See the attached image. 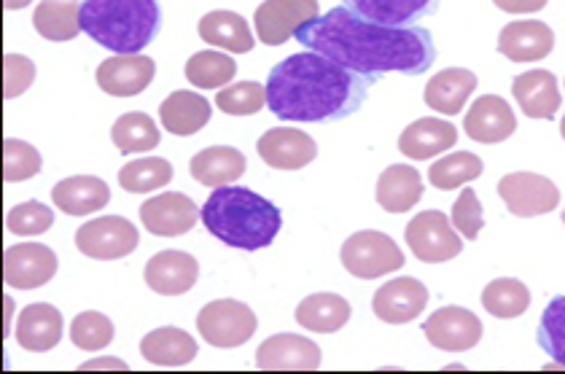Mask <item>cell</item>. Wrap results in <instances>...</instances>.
Listing matches in <instances>:
<instances>
[{
  "instance_id": "1",
  "label": "cell",
  "mask_w": 565,
  "mask_h": 374,
  "mask_svg": "<svg viewBox=\"0 0 565 374\" xmlns=\"http://www.w3.org/2000/svg\"><path fill=\"white\" fill-rule=\"evenodd\" d=\"M297 41L366 78L385 73L420 76L436 60L431 33L417 24H380L337 6L297 30Z\"/></svg>"
},
{
  "instance_id": "2",
  "label": "cell",
  "mask_w": 565,
  "mask_h": 374,
  "mask_svg": "<svg viewBox=\"0 0 565 374\" xmlns=\"http://www.w3.org/2000/svg\"><path fill=\"white\" fill-rule=\"evenodd\" d=\"M374 78L318 52H299L269 71L267 106L282 121H340L366 103Z\"/></svg>"
},
{
  "instance_id": "3",
  "label": "cell",
  "mask_w": 565,
  "mask_h": 374,
  "mask_svg": "<svg viewBox=\"0 0 565 374\" xmlns=\"http://www.w3.org/2000/svg\"><path fill=\"white\" fill-rule=\"evenodd\" d=\"M202 224L224 245L259 250L273 245L280 232V211L245 186H221L202 207Z\"/></svg>"
},
{
  "instance_id": "4",
  "label": "cell",
  "mask_w": 565,
  "mask_h": 374,
  "mask_svg": "<svg viewBox=\"0 0 565 374\" xmlns=\"http://www.w3.org/2000/svg\"><path fill=\"white\" fill-rule=\"evenodd\" d=\"M82 33L114 54H140L159 33L157 0H84Z\"/></svg>"
},
{
  "instance_id": "5",
  "label": "cell",
  "mask_w": 565,
  "mask_h": 374,
  "mask_svg": "<svg viewBox=\"0 0 565 374\" xmlns=\"http://www.w3.org/2000/svg\"><path fill=\"white\" fill-rule=\"evenodd\" d=\"M342 267L348 269L353 278L374 280L380 275H391L404 267V254L393 237L385 232L364 229L350 235L342 245Z\"/></svg>"
},
{
  "instance_id": "6",
  "label": "cell",
  "mask_w": 565,
  "mask_h": 374,
  "mask_svg": "<svg viewBox=\"0 0 565 374\" xmlns=\"http://www.w3.org/2000/svg\"><path fill=\"white\" fill-rule=\"evenodd\" d=\"M196 329H200L202 340L213 348H239L256 334L259 321H256L254 310L237 299H216L207 302L196 316Z\"/></svg>"
},
{
  "instance_id": "7",
  "label": "cell",
  "mask_w": 565,
  "mask_h": 374,
  "mask_svg": "<svg viewBox=\"0 0 565 374\" xmlns=\"http://www.w3.org/2000/svg\"><path fill=\"white\" fill-rule=\"evenodd\" d=\"M407 245L413 254L426 265H441L450 261L463 250V241L458 237L452 218H447L441 211H423L407 224Z\"/></svg>"
},
{
  "instance_id": "8",
  "label": "cell",
  "mask_w": 565,
  "mask_h": 374,
  "mask_svg": "<svg viewBox=\"0 0 565 374\" xmlns=\"http://www.w3.org/2000/svg\"><path fill=\"white\" fill-rule=\"evenodd\" d=\"M76 248L87 259L116 261L130 256L138 248V229L132 221L121 216L92 218L76 232Z\"/></svg>"
},
{
  "instance_id": "9",
  "label": "cell",
  "mask_w": 565,
  "mask_h": 374,
  "mask_svg": "<svg viewBox=\"0 0 565 374\" xmlns=\"http://www.w3.org/2000/svg\"><path fill=\"white\" fill-rule=\"evenodd\" d=\"M499 194L512 216L533 218L555 211L561 192L550 178L539 173H509L499 181Z\"/></svg>"
},
{
  "instance_id": "10",
  "label": "cell",
  "mask_w": 565,
  "mask_h": 374,
  "mask_svg": "<svg viewBox=\"0 0 565 374\" xmlns=\"http://www.w3.org/2000/svg\"><path fill=\"white\" fill-rule=\"evenodd\" d=\"M60 259L44 243H20L6 248L3 254V280L6 286L30 291L46 286L57 275Z\"/></svg>"
},
{
  "instance_id": "11",
  "label": "cell",
  "mask_w": 565,
  "mask_h": 374,
  "mask_svg": "<svg viewBox=\"0 0 565 374\" xmlns=\"http://www.w3.org/2000/svg\"><path fill=\"white\" fill-rule=\"evenodd\" d=\"M318 17V0H264L256 9V35L262 44H286L297 30Z\"/></svg>"
},
{
  "instance_id": "12",
  "label": "cell",
  "mask_w": 565,
  "mask_h": 374,
  "mask_svg": "<svg viewBox=\"0 0 565 374\" xmlns=\"http://www.w3.org/2000/svg\"><path fill=\"white\" fill-rule=\"evenodd\" d=\"M202 218V211L194 205L192 197L183 192L157 194L140 205V221L146 229L157 237H181L194 229L196 221Z\"/></svg>"
},
{
  "instance_id": "13",
  "label": "cell",
  "mask_w": 565,
  "mask_h": 374,
  "mask_svg": "<svg viewBox=\"0 0 565 374\" xmlns=\"http://www.w3.org/2000/svg\"><path fill=\"white\" fill-rule=\"evenodd\" d=\"M423 331H426L428 342L439 351L447 353H463L471 351V348L479 345L482 340V323L471 310L466 308H441L436 310L426 323H423Z\"/></svg>"
},
{
  "instance_id": "14",
  "label": "cell",
  "mask_w": 565,
  "mask_h": 374,
  "mask_svg": "<svg viewBox=\"0 0 565 374\" xmlns=\"http://www.w3.org/2000/svg\"><path fill=\"white\" fill-rule=\"evenodd\" d=\"M256 366L264 372H316L321 366V348L307 336L275 334L262 342Z\"/></svg>"
},
{
  "instance_id": "15",
  "label": "cell",
  "mask_w": 565,
  "mask_h": 374,
  "mask_svg": "<svg viewBox=\"0 0 565 374\" xmlns=\"http://www.w3.org/2000/svg\"><path fill=\"white\" fill-rule=\"evenodd\" d=\"M153 76H157V65L143 54H116V57L103 60L95 73L97 87L114 97L140 95L143 89H149Z\"/></svg>"
},
{
  "instance_id": "16",
  "label": "cell",
  "mask_w": 565,
  "mask_h": 374,
  "mask_svg": "<svg viewBox=\"0 0 565 374\" xmlns=\"http://www.w3.org/2000/svg\"><path fill=\"white\" fill-rule=\"evenodd\" d=\"M428 304V288L417 278H396L380 286L374 293L372 310L374 316L391 327H402V323L415 321Z\"/></svg>"
},
{
  "instance_id": "17",
  "label": "cell",
  "mask_w": 565,
  "mask_h": 374,
  "mask_svg": "<svg viewBox=\"0 0 565 374\" xmlns=\"http://www.w3.org/2000/svg\"><path fill=\"white\" fill-rule=\"evenodd\" d=\"M256 151L273 170H299L307 168L318 157V146L302 130L275 127L267 130L256 143Z\"/></svg>"
},
{
  "instance_id": "18",
  "label": "cell",
  "mask_w": 565,
  "mask_h": 374,
  "mask_svg": "<svg viewBox=\"0 0 565 374\" xmlns=\"http://www.w3.org/2000/svg\"><path fill=\"white\" fill-rule=\"evenodd\" d=\"M463 130L477 143H503L518 130V119L509 103L499 95H484L466 110Z\"/></svg>"
},
{
  "instance_id": "19",
  "label": "cell",
  "mask_w": 565,
  "mask_h": 374,
  "mask_svg": "<svg viewBox=\"0 0 565 374\" xmlns=\"http://www.w3.org/2000/svg\"><path fill=\"white\" fill-rule=\"evenodd\" d=\"M200 278V265L186 250H162L146 265V286L162 297H181L192 291Z\"/></svg>"
},
{
  "instance_id": "20",
  "label": "cell",
  "mask_w": 565,
  "mask_h": 374,
  "mask_svg": "<svg viewBox=\"0 0 565 374\" xmlns=\"http://www.w3.org/2000/svg\"><path fill=\"white\" fill-rule=\"evenodd\" d=\"M555 49V33L546 22H509L499 35V52L509 63H539Z\"/></svg>"
},
{
  "instance_id": "21",
  "label": "cell",
  "mask_w": 565,
  "mask_h": 374,
  "mask_svg": "<svg viewBox=\"0 0 565 374\" xmlns=\"http://www.w3.org/2000/svg\"><path fill=\"white\" fill-rule=\"evenodd\" d=\"M512 95L527 119H552L563 108L557 78L542 67L520 73L512 82Z\"/></svg>"
},
{
  "instance_id": "22",
  "label": "cell",
  "mask_w": 565,
  "mask_h": 374,
  "mask_svg": "<svg viewBox=\"0 0 565 374\" xmlns=\"http://www.w3.org/2000/svg\"><path fill=\"white\" fill-rule=\"evenodd\" d=\"M458 143V130L445 119H436V116H426V119H417L398 138V151L404 157L423 162V159H431L441 151L452 149Z\"/></svg>"
},
{
  "instance_id": "23",
  "label": "cell",
  "mask_w": 565,
  "mask_h": 374,
  "mask_svg": "<svg viewBox=\"0 0 565 374\" xmlns=\"http://www.w3.org/2000/svg\"><path fill=\"white\" fill-rule=\"evenodd\" d=\"M63 340V312L52 304H30L17 321V342L30 353H46Z\"/></svg>"
},
{
  "instance_id": "24",
  "label": "cell",
  "mask_w": 565,
  "mask_h": 374,
  "mask_svg": "<svg viewBox=\"0 0 565 374\" xmlns=\"http://www.w3.org/2000/svg\"><path fill=\"white\" fill-rule=\"evenodd\" d=\"M52 200L67 216H89L108 205L110 189L97 175H71L52 189Z\"/></svg>"
},
{
  "instance_id": "25",
  "label": "cell",
  "mask_w": 565,
  "mask_h": 374,
  "mask_svg": "<svg viewBox=\"0 0 565 374\" xmlns=\"http://www.w3.org/2000/svg\"><path fill=\"white\" fill-rule=\"evenodd\" d=\"M213 108L207 103V97H202L200 92H189V89H178L170 97H164L162 106H159V119H162V127L168 132L186 135L200 132L202 127L211 121Z\"/></svg>"
},
{
  "instance_id": "26",
  "label": "cell",
  "mask_w": 565,
  "mask_h": 374,
  "mask_svg": "<svg viewBox=\"0 0 565 374\" xmlns=\"http://www.w3.org/2000/svg\"><path fill=\"white\" fill-rule=\"evenodd\" d=\"M477 76L466 67H447L436 73L431 82L426 84V103L436 114L456 116L466 108V100L475 95Z\"/></svg>"
},
{
  "instance_id": "27",
  "label": "cell",
  "mask_w": 565,
  "mask_h": 374,
  "mask_svg": "<svg viewBox=\"0 0 565 374\" xmlns=\"http://www.w3.org/2000/svg\"><path fill=\"white\" fill-rule=\"evenodd\" d=\"M189 170L202 186H232L245 173V157L243 151L232 149V146H211V149H202L200 154L192 157Z\"/></svg>"
},
{
  "instance_id": "28",
  "label": "cell",
  "mask_w": 565,
  "mask_h": 374,
  "mask_svg": "<svg viewBox=\"0 0 565 374\" xmlns=\"http://www.w3.org/2000/svg\"><path fill=\"white\" fill-rule=\"evenodd\" d=\"M140 353L153 366H186L196 359V342L189 331L162 327L143 336Z\"/></svg>"
},
{
  "instance_id": "29",
  "label": "cell",
  "mask_w": 565,
  "mask_h": 374,
  "mask_svg": "<svg viewBox=\"0 0 565 374\" xmlns=\"http://www.w3.org/2000/svg\"><path fill=\"white\" fill-rule=\"evenodd\" d=\"M423 197V178L409 164H391L377 181V202L388 213H407Z\"/></svg>"
},
{
  "instance_id": "30",
  "label": "cell",
  "mask_w": 565,
  "mask_h": 374,
  "mask_svg": "<svg viewBox=\"0 0 565 374\" xmlns=\"http://www.w3.org/2000/svg\"><path fill=\"white\" fill-rule=\"evenodd\" d=\"M345 6L370 22L402 28V24H413L420 17L434 14L439 0H345Z\"/></svg>"
},
{
  "instance_id": "31",
  "label": "cell",
  "mask_w": 565,
  "mask_h": 374,
  "mask_svg": "<svg viewBox=\"0 0 565 374\" xmlns=\"http://www.w3.org/2000/svg\"><path fill=\"white\" fill-rule=\"evenodd\" d=\"M200 39L232 54H248L256 46L248 22L235 11H211V14L202 17Z\"/></svg>"
},
{
  "instance_id": "32",
  "label": "cell",
  "mask_w": 565,
  "mask_h": 374,
  "mask_svg": "<svg viewBox=\"0 0 565 374\" xmlns=\"http://www.w3.org/2000/svg\"><path fill=\"white\" fill-rule=\"evenodd\" d=\"M350 321V304L337 293H312L299 302L297 323L316 334H334Z\"/></svg>"
},
{
  "instance_id": "33",
  "label": "cell",
  "mask_w": 565,
  "mask_h": 374,
  "mask_svg": "<svg viewBox=\"0 0 565 374\" xmlns=\"http://www.w3.org/2000/svg\"><path fill=\"white\" fill-rule=\"evenodd\" d=\"M33 28L46 41H73L82 30V9L73 0H41L35 6Z\"/></svg>"
},
{
  "instance_id": "34",
  "label": "cell",
  "mask_w": 565,
  "mask_h": 374,
  "mask_svg": "<svg viewBox=\"0 0 565 374\" xmlns=\"http://www.w3.org/2000/svg\"><path fill=\"white\" fill-rule=\"evenodd\" d=\"M110 140L121 154H143V151H153L159 146V130L151 116L132 110V114L119 116L114 121Z\"/></svg>"
},
{
  "instance_id": "35",
  "label": "cell",
  "mask_w": 565,
  "mask_h": 374,
  "mask_svg": "<svg viewBox=\"0 0 565 374\" xmlns=\"http://www.w3.org/2000/svg\"><path fill=\"white\" fill-rule=\"evenodd\" d=\"M173 181V164L162 157H143L125 164L119 173V186L130 194L157 192Z\"/></svg>"
},
{
  "instance_id": "36",
  "label": "cell",
  "mask_w": 565,
  "mask_h": 374,
  "mask_svg": "<svg viewBox=\"0 0 565 374\" xmlns=\"http://www.w3.org/2000/svg\"><path fill=\"white\" fill-rule=\"evenodd\" d=\"M482 308L493 318H520L522 312L531 308V291L522 280L499 278L493 284L484 286L482 291Z\"/></svg>"
},
{
  "instance_id": "37",
  "label": "cell",
  "mask_w": 565,
  "mask_h": 374,
  "mask_svg": "<svg viewBox=\"0 0 565 374\" xmlns=\"http://www.w3.org/2000/svg\"><path fill=\"white\" fill-rule=\"evenodd\" d=\"M237 63L224 52H196L186 63V78L192 87L218 89L235 78Z\"/></svg>"
},
{
  "instance_id": "38",
  "label": "cell",
  "mask_w": 565,
  "mask_h": 374,
  "mask_svg": "<svg viewBox=\"0 0 565 374\" xmlns=\"http://www.w3.org/2000/svg\"><path fill=\"white\" fill-rule=\"evenodd\" d=\"M482 173H484L482 159L471 154V151H456V154L439 159V162L431 164V170H428V181H431V186L441 189V192H452V189H460L463 183L477 181Z\"/></svg>"
},
{
  "instance_id": "39",
  "label": "cell",
  "mask_w": 565,
  "mask_h": 374,
  "mask_svg": "<svg viewBox=\"0 0 565 374\" xmlns=\"http://www.w3.org/2000/svg\"><path fill=\"white\" fill-rule=\"evenodd\" d=\"M71 342L78 351H103L114 342V323L103 312H82L71 323Z\"/></svg>"
},
{
  "instance_id": "40",
  "label": "cell",
  "mask_w": 565,
  "mask_h": 374,
  "mask_svg": "<svg viewBox=\"0 0 565 374\" xmlns=\"http://www.w3.org/2000/svg\"><path fill=\"white\" fill-rule=\"evenodd\" d=\"M216 106L230 116L259 114L267 106V87H262L259 82L230 84V87L218 89Z\"/></svg>"
},
{
  "instance_id": "41",
  "label": "cell",
  "mask_w": 565,
  "mask_h": 374,
  "mask_svg": "<svg viewBox=\"0 0 565 374\" xmlns=\"http://www.w3.org/2000/svg\"><path fill=\"white\" fill-rule=\"evenodd\" d=\"M539 345L565 370V297H555L539 321Z\"/></svg>"
},
{
  "instance_id": "42",
  "label": "cell",
  "mask_w": 565,
  "mask_h": 374,
  "mask_svg": "<svg viewBox=\"0 0 565 374\" xmlns=\"http://www.w3.org/2000/svg\"><path fill=\"white\" fill-rule=\"evenodd\" d=\"M41 173V151L24 140H3V181L20 183Z\"/></svg>"
},
{
  "instance_id": "43",
  "label": "cell",
  "mask_w": 565,
  "mask_h": 374,
  "mask_svg": "<svg viewBox=\"0 0 565 374\" xmlns=\"http://www.w3.org/2000/svg\"><path fill=\"white\" fill-rule=\"evenodd\" d=\"M52 224H54L52 207H46L44 202H39V200L14 205L9 211V216H6V226H9V232H14V235H20V237L44 235Z\"/></svg>"
},
{
  "instance_id": "44",
  "label": "cell",
  "mask_w": 565,
  "mask_h": 374,
  "mask_svg": "<svg viewBox=\"0 0 565 374\" xmlns=\"http://www.w3.org/2000/svg\"><path fill=\"white\" fill-rule=\"evenodd\" d=\"M450 218H452V226H456L466 241H477L479 232H482L484 226V211L482 205H479L475 189H463V192H460L456 205H452Z\"/></svg>"
},
{
  "instance_id": "45",
  "label": "cell",
  "mask_w": 565,
  "mask_h": 374,
  "mask_svg": "<svg viewBox=\"0 0 565 374\" xmlns=\"http://www.w3.org/2000/svg\"><path fill=\"white\" fill-rule=\"evenodd\" d=\"M35 65L24 54H6L3 57V97L14 100L33 87Z\"/></svg>"
},
{
  "instance_id": "46",
  "label": "cell",
  "mask_w": 565,
  "mask_h": 374,
  "mask_svg": "<svg viewBox=\"0 0 565 374\" xmlns=\"http://www.w3.org/2000/svg\"><path fill=\"white\" fill-rule=\"evenodd\" d=\"M501 11L509 14H536L546 6V0H493Z\"/></svg>"
},
{
  "instance_id": "47",
  "label": "cell",
  "mask_w": 565,
  "mask_h": 374,
  "mask_svg": "<svg viewBox=\"0 0 565 374\" xmlns=\"http://www.w3.org/2000/svg\"><path fill=\"white\" fill-rule=\"evenodd\" d=\"M82 372H92V370H130V366L125 364L121 359H95V361H87V364L78 366Z\"/></svg>"
},
{
  "instance_id": "48",
  "label": "cell",
  "mask_w": 565,
  "mask_h": 374,
  "mask_svg": "<svg viewBox=\"0 0 565 374\" xmlns=\"http://www.w3.org/2000/svg\"><path fill=\"white\" fill-rule=\"evenodd\" d=\"M30 3H33V0H3V9L20 11V9H24V6H30Z\"/></svg>"
},
{
  "instance_id": "49",
  "label": "cell",
  "mask_w": 565,
  "mask_h": 374,
  "mask_svg": "<svg viewBox=\"0 0 565 374\" xmlns=\"http://www.w3.org/2000/svg\"><path fill=\"white\" fill-rule=\"evenodd\" d=\"M561 132H563V140H565V116H563V121H561Z\"/></svg>"
},
{
  "instance_id": "50",
  "label": "cell",
  "mask_w": 565,
  "mask_h": 374,
  "mask_svg": "<svg viewBox=\"0 0 565 374\" xmlns=\"http://www.w3.org/2000/svg\"><path fill=\"white\" fill-rule=\"evenodd\" d=\"M563 224H565V211H563Z\"/></svg>"
}]
</instances>
